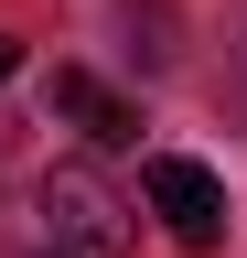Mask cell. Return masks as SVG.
Instances as JSON below:
<instances>
[{"label": "cell", "mask_w": 247, "mask_h": 258, "mask_svg": "<svg viewBox=\"0 0 247 258\" xmlns=\"http://www.w3.org/2000/svg\"><path fill=\"white\" fill-rule=\"evenodd\" d=\"M43 226H54V247H65V258H118V247L140 237L129 194H118L97 161H54V172H43Z\"/></svg>", "instance_id": "obj_1"}, {"label": "cell", "mask_w": 247, "mask_h": 258, "mask_svg": "<svg viewBox=\"0 0 247 258\" xmlns=\"http://www.w3.org/2000/svg\"><path fill=\"white\" fill-rule=\"evenodd\" d=\"M140 194H150V215L172 226V247H194V258H215V247H226V183H215L204 161L161 151V161L140 172Z\"/></svg>", "instance_id": "obj_2"}, {"label": "cell", "mask_w": 247, "mask_h": 258, "mask_svg": "<svg viewBox=\"0 0 247 258\" xmlns=\"http://www.w3.org/2000/svg\"><path fill=\"white\" fill-rule=\"evenodd\" d=\"M54 118H75L97 151H129V140H140V108H129L118 86H97L86 64H54Z\"/></svg>", "instance_id": "obj_3"}, {"label": "cell", "mask_w": 247, "mask_h": 258, "mask_svg": "<svg viewBox=\"0 0 247 258\" xmlns=\"http://www.w3.org/2000/svg\"><path fill=\"white\" fill-rule=\"evenodd\" d=\"M11 76H22V43H11V32H0V86H11Z\"/></svg>", "instance_id": "obj_4"}, {"label": "cell", "mask_w": 247, "mask_h": 258, "mask_svg": "<svg viewBox=\"0 0 247 258\" xmlns=\"http://www.w3.org/2000/svg\"><path fill=\"white\" fill-rule=\"evenodd\" d=\"M54 258H65V247H54Z\"/></svg>", "instance_id": "obj_5"}]
</instances>
